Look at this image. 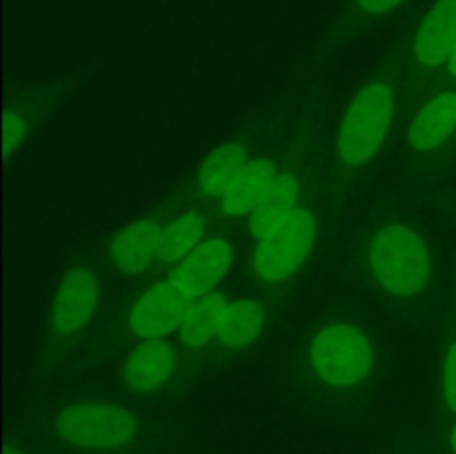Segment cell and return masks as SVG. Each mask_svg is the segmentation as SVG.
I'll list each match as a JSON object with an SVG mask.
<instances>
[{
  "mask_svg": "<svg viewBox=\"0 0 456 454\" xmlns=\"http://www.w3.org/2000/svg\"><path fill=\"white\" fill-rule=\"evenodd\" d=\"M370 263L379 283L396 296H412L430 279V254L414 230L387 225L370 245Z\"/></svg>",
  "mask_w": 456,
  "mask_h": 454,
  "instance_id": "obj_1",
  "label": "cell"
},
{
  "mask_svg": "<svg viewBox=\"0 0 456 454\" xmlns=\"http://www.w3.org/2000/svg\"><path fill=\"white\" fill-rule=\"evenodd\" d=\"M395 101L386 85L365 87L347 109L338 132V158L346 165L368 163L390 129Z\"/></svg>",
  "mask_w": 456,
  "mask_h": 454,
  "instance_id": "obj_2",
  "label": "cell"
},
{
  "mask_svg": "<svg viewBox=\"0 0 456 454\" xmlns=\"http://www.w3.org/2000/svg\"><path fill=\"white\" fill-rule=\"evenodd\" d=\"M314 245V218L307 209L285 214L263 239H258L254 263L267 283H281L301 267Z\"/></svg>",
  "mask_w": 456,
  "mask_h": 454,
  "instance_id": "obj_3",
  "label": "cell"
},
{
  "mask_svg": "<svg viewBox=\"0 0 456 454\" xmlns=\"http://www.w3.org/2000/svg\"><path fill=\"white\" fill-rule=\"evenodd\" d=\"M58 434L71 445L92 450L123 448L136 434V418L129 409L110 403L69 405L58 414Z\"/></svg>",
  "mask_w": 456,
  "mask_h": 454,
  "instance_id": "obj_4",
  "label": "cell"
},
{
  "mask_svg": "<svg viewBox=\"0 0 456 454\" xmlns=\"http://www.w3.org/2000/svg\"><path fill=\"white\" fill-rule=\"evenodd\" d=\"M312 365L325 383L347 387L372 369V350L363 334L352 325H328L312 341Z\"/></svg>",
  "mask_w": 456,
  "mask_h": 454,
  "instance_id": "obj_5",
  "label": "cell"
},
{
  "mask_svg": "<svg viewBox=\"0 0 456 454\" xmlns=\"http://www.w3.org/2000/svg\"><path fill=\"white\" fill-rule=\"evenodd\" d=\"M194 301L196 298L174 280H160L138 298L129 325L141 338H163L165 334L181 329Z\"/></svg>",
  "mask_w": 456,
  "mask_h": 454,
  "instance_id": "obj_6",
  "label": "cell"
},
{
  "mask_svg": "<svg viewBox=\"0 0 456 454\" xmlns=\"http://www.w3.org/2000/svg\"><path fill=\"white\" fill-rule=\"evenodd\" d=\"M232 258L234 252L227 240L209 239L183 258L181 265L169 274V280H174L194 298H200L212 292L214 285L223 279Z\"/></svg>",
  "mask_w": 456,
  "mask_h": 454,
  "instance_id": "obj_7",
  "label": "cell"
},
{
  "mask_svg": "<svg viewBox=\"0 0 456 454\" xmlns=\"http://www.w3.org/2000/svg\"><path fill=\"white\" fill-rule=\"evenodd\" d=\"M98 303V285L92 272L74 267L62 280L53 301V329L58 334H71L83 328L94 316Z\"/></svg>",
  "mask_w": 456,
  "mask_h": 454,
  "instance_id": "obj_8",
  "label": "cell"
},
{
  "mask_svg": "<svg viewBox=\"0 0 456 454\" xmlns=\"http://www.w3.org/2000/svg\"><path fill=\"white\" fill-rule=\"evenodd\" d=\"M456 47V0H439L426 20L421 22L414 40L419 61L428 67H439L450 61Z\"/></svg>",
  "mask_w": 456,
  "mask_h": 454,
  "instance_id": "obj_9",
  "label": "cell"
},
{
  "mask_svg": "<svg viewBox=\"0 0 456 454\" xmlns=\"http://www.w3.org/2000/svg\"><path fill=\"white\" fill-rule=\"evenodd\" d=\"M163 230L156 221H138L114 236L110 256L123 274H141L159 256Z\"/></svg>",
  "mask_w": 456,
  "mask_h": 454,
  "instance_id": "obj_10",
  "label": "cell"
},
{
  "mask_svg": "<svg viewBox=\"0 0 456 454\" xmlns=\"http://www.w3.org/2000/svg\"><path fill=\"white\" fill-rule=\"evenodd\" d=\"M174 352L163 338H147L125 361L123 378L134 390H154L169 377Z\"/></svg>",
  "mask_w": 456,
  "mask_h": 454,
  "instance_id": "obj_11",
  "label": "cell"
},
{
  "mask_svg": "<svg viewBox=\"0 0 456 454\" xmlns=\"http://www.w3.org/2000/svg\"><path fill=\"white\" fill-rule=\"evenodd\" d=\"M456 127V92L432 98L410 125V145L419 151L436 150Z\"/></svg>",
  "mask_w": 456,
  "mask_h": 454,
  "instance_id": "obj_12",
  "label": "cell"
},
{
  "mask_svg": "<svg viewBox=\"0 0 456 454\" xmlns=\"http://www.w3.org/2000/svg\"><path fill=\"white\" fill-rule=\"evenodd\" d=\"M276 178L274 165L265 158H254L245 165L243 172L239 174L234 182L230 185V190L221 196L223 212L227 216H243V214H252V209L256 207L258 200L263 199V194L267 191V187L272 185V181Z\"/></svg>",
  "mask_w": 456,
  "mask_h": 454,
  "instance_id": "obj_13",
  "label": "cell"
},
{
  "mask_svg": "<svg viewBox=\"0 0 456 454\" xmlns=\"http://www.w3.org/2000/svg\"><path fill=\"white\" fill-rule=\"evenodd\" d=\"M298 194V182L292 174H279L267 187L263 199L249 214V234L254 239H263L285 214L294 209Z\"/></svg>",
  "mask_w": 456,
  "mask_h": 454,
  "instance_id": "obj_14",
  "label": "cell"
},
{
  "mask_svg": "<svg viewBox=\"0 0 456 454\" xmlns=\"http://www.w3.org/2000/svg\"><path fill=\"white\" fill-rule=\"evenodd\" d=\"M248 163L249 160L243 147L234 145V142L216 147V150L205 158L203 167H200V190L208 196H223L230 190L232 182L239 178V174L243 172Z\"/></svg>",
  "mask_w": 456,
  "mask_h": 454,
  "instance_id": "obj_15",
  "label": "cell"
},
{
  "mask_svg": "<svg viewBox=\"0 0 456 454\" xmlns=\"http://www.w3.org/2000/svg\"><path fill=\"white\" fill-rule=\"evenodd\" d=\"M230 307L223 294L209 292L205 296L196 298L194 307L190 310L187 319L183 320L181 329V341L190 347H200L209 341L212 336L218 334V325H221L223 314Z\"/></svg>",
  "mask_w": 456,
  "mask_h": 454,
  "instance_id": "obj_16",
  "label": "cell"
},
{
  "mask_svg": "<svg viewBox=\"0 0 456 454\" xmlns=\"http://www.w3.org/2000/svg\"><path fill=\"white\" fill-rule=\"evenodd\" d=\"M263 310L252 298L232 303L223 314L216 338L227 347H245L261 334Z\"/></svg>",
  "mask_w": 456,
  "mask_h": 454,
  "instance_id": "obj_17",
  "label": "cell"
},
{
  "mask_svg": "<svg viewBox=\"0 0 456 454\" xmlns=\"http://www.w3.org/2000/svg\"><path fill=\"white\" fill-rule=\"evenodd\" d=\"M205 234V221L200 214L190 212L178 218L169 227H165L160 236L159 258L163 263H176L185 258L187 254L194 252L200 245V239Z\"/></svg>",
  "mask_w": 456,
  "mask_h": 454,
  "instance_id": "obj_18",
  "label": "cell"
},
{
  "mask_svg": "<svg viewBox=\"0 0 456 454\" xmlns=\"http://www.w3.org/2000/svg\"><path fill=\"white\" fill-rule=\"evenodd\" d=\"M25 134L27 127L25 123H22L20 116L7 111V114H4V154H12L13 147H18V142L25 138Z\"/></svg>",
  "mask_w": 456,
  "mask_h": 454,
  "instance_id": "obj_19",
  "label": "cell"
},
{
  "mask_svg": "<svg viewBox=\"0 0 456 454\" xmlns=\"http://www.w3.org/2000/svg\"><path fill=\"white\" fill-rule=\"evenodd\" d=\"M444 392H445V401H448V405L456 412V343L450 347L448 359H445Z\"/></svg>",
  "mask_w": 456,
  "mask_h": 454,
  "instance_id": "obj_20",
  "label": "cell"
},
{
  "mask_svg": "<svg viewBox=\"0 0 456 454\" xmlns=\"http://www.w3.org/2000/svg\"><path fill=\"white\" fill-rule=\"evenodd\" d=\"M401 0H359L361 7L365 9V12L370 13H381V12H387V9L396 7Z\"/></svg>",
  "mask_w": 456,
  "mask_h": 454,
  "instance_id": "obj_21",
  "label": "cell"
},
{
  "mask_svg": "<svg viewBox=\"0 0 456 454\" xmlns=\"http://www.w3.org/2000/svg\"><path fill=\"white\" fill-rule=\"evenodd\" d=\"M448 69H450V74H452L456 78V47H454L452 56H450V61H448Z\"/></svg>",
  "mask_w": 456,
  "mask_h": 454,
  "instance_id": "obj_22",
  "label": "cell"
},
{
  "mask_svg": "<svg viewBox=\"0 0 456 454\" xmlns=\"http://www.w3.org/2000/svg\"><path fill=\"white\" fill-rule=\"evenodd\" d=\"M452 448H454V454H456V426H454V430H452Z\"/></svg>",
  "mask_w": 456,
  "mask_h": 454,
  "instance_id": "obj_23",
  "label": "cell"
},
{
  "mask_svg": "<svg viewBox=\"0 0 456 454\" xmlns=\"http://www.w3.org/2000/svg\"><path fill=\"white\" fill-rule=\"evenodd\" d=\"M4 454H20V452H18V450H13V448H7V450H4Z\"/></svg>",
  "mask_w": 456,
  "mask_h": 454,
  "instance_id": "obj_24",
  "label": "cell"
}]
</instances>
